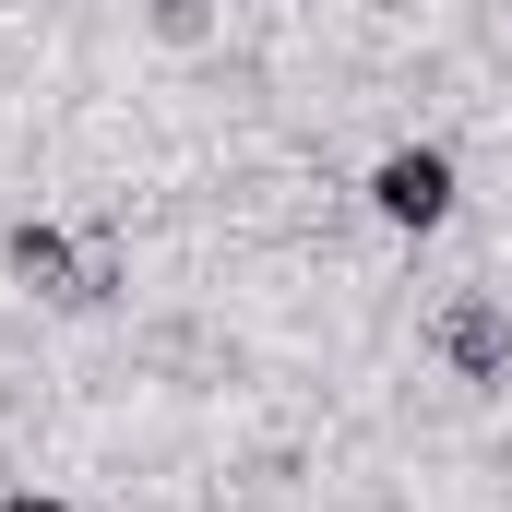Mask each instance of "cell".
<instances>
[{
	"label": "cell",
	"instance_id": "cell-1",
	"mask_svg": "<svg viewBox=\"0 0 512 512\" xmlns=\"http://www.w3.org/2000/svg\"><path fill=\"white\" fill-rule=\"evenodd\" d=\"M358 203H370L382 239H441L465 215V155L453 143H382L370 179H358Z\"/></svg>",
	"mask_w": 512,
	"mask_h": 512
},
{
	"label": "cell",
	"instance_id": "cell-2",
	"mask_svg": "<svg viewBox=\"0 0 512 512\" xmlns=\"http://www.w3.org/2000/svg\"><path fill=\"white\" fill-rule=\"evenodd\" d=\"M429 358H441V382L501 393L512 382V310L489 298V286H453V298L429 310Z\"/></svg>",
	"mask_w": 512,
	"mask_h": 512
},
{
	"label": "cell",
	"instance_id": "cell-3",
	"mask_svg": "<svg viewBox=\"0 0 512 512\" xmlns=\"http://www.w3.org/2000/svg\"><path fill=\"white\" fill-rule=\"evenodd\" d=\"M131 24H143L155 48H215V36H227V0H131Z\"/></svg>",
	"mask_w": 512,
	"mask_h": 512
},
{
	"label": "cell",
	"instance_id": "cell-4",
	"mask_svg": "<svg viewBox=\"0 0 512 512\" xmlns=\"http://www.w3.org/2000/svg\"><path fill=\"white\" fill-rule=\"evenodd\" d=\"M0 512H72L60 489H0Z\"/></svg>",
	"mask_w": 512,
	"mask_h": 512
}]
</instances>
